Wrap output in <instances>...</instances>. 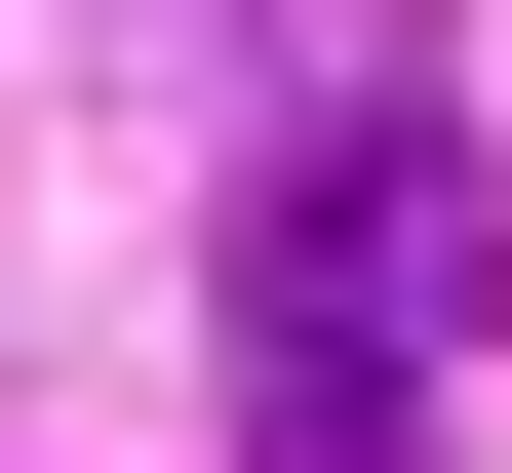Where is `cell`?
<instances>
[{
    "instance_id": "6da1fadb",
    "label": "cell",
    "mask_w": 512,
    "mask_h": 473,
    "mask_svg": "<svg viewBox=\"0 0 512 473\" xmlns=\"http://www.w3.org/2000/svg\"><path fill=\"white\" fill-rule=\"evenodd\" d=\"M434 119H316V158H276V198H237V395H394V316H434Z\"/></svg>"
},
{
    "instance_id": "7a4b0ae2",
    "label": "cell",
    "mask_w": 512,
    "mask_h": 473,
    "mask_svg": "<svg viewBox=\"0 0 512 473\" xmlns=\"http://www.w3.org/2000/svg\"><path fill=\"white\" fill-rule=\"evenodd\" d=\"M237 473H434V434H394V395H237Z\"/></svg>"
}]
</instances>
